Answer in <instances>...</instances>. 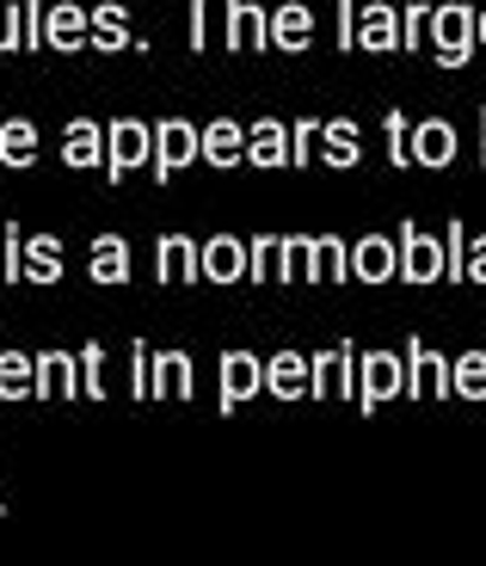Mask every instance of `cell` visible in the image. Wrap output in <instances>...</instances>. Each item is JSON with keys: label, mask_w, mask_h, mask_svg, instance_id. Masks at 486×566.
Wrapping results in <instances>:
<instances>
[{"label": "cell", "mask_w": 486, "mask_h": 566, "mask_svg": "<svg viewBox=\"0 0 486 566\" xmlns=\"http://www.w3.org/2000/svg\"><path fill=\"white\" fill-rule=\"evenodd\" d=\"M425 43H431V56L444 62V69H468V62H474V7H468V0H444V7H431Z\"/></svg>", "instance_id": "cell-1"}, {"label": "cell", "mask_w": 486, "mask_h": 566, "mask_svg": "<svg viewBox=\"0 0 486 566\" xmlns=\"http://www.w3.org/2000/svg\"><path fill=\"white\" fill-rule=\"evenodd\" d=\"M198 136H203V129L191 124V117H160V124H155V160H148L155 185H172L191 160H203V142Z\"/></svg>", "instance_id": "cell-2"}, {"label": "cell", "mask_w": 486, "mask_h": 566, "mask_svg": "<svg viewBox=\"0 0 486 566\" xmlns=\"http://www.w3.org/2000/svg\"><path fill=\"white\" fill-rule=\"evenodd\" d=\"M148 160H155V129H148L142 117H117V124L105 129V179L124 185L129 172H142Z\"/></svg>", "instance_id": "cell-3"}, {"label": "cell", "mask_w": 486, "mask_h": 566, "mask_svg": "<svg viewBox=\"0 0 486 566\" xmlns=\"http://www.w3.org/2000/svg\"><path fill=\"white\" fill-rule=\"evenodd\" d=\"M394 395H406V357L401 352H358V407L376 412Z\"/></svg>", "instance_id": "cell-4"}, {"label": "cell", "mask_w": 486, "mask_h": 566, "mask_svg": "<svg viewBox=\"0 0 486 566\" xmlns=\"http://www.w3.org/2000/svg\"><path fill=\"white\" fill-rule=\"evenodd\" d=\"M215 13H222V43H229L234 56L272 50V7H258V0H222Z\"/></svg>", "instance_id": "cell-5"}, {"label": "cell", "mask_w": 486, "mask_h": 566, "mask_svg": "<svg viewBox=\"0 0 486 566\" xmlns=\"http://www.w3.org/2000/svg\"><path fill=\"white\" fill-rule=\"evenodd\" d=\"M308 369H315V388H308V400L358 395V345H351V339L332 345V352H315V357H308Z\"/></svg>", "instance_id": "cell-6"}, {"label": "cell", "mask_w": 486, "mask_h": 566, "mask_svg": "<svg viewBox=\"0 0 486 566\" xmlns=\"http://www.w3.org/2000/svg\"><path fill=\"white\" fill-rule=\"evenodd\" d=\"M456 155H462V136H456V124H450V117H425V124L406 129V160H413V167L444 172Z\"/></svg>", "instance_id": "cell-7"}, {"label": "cell", "mask_w": 486, "mask_h": 566, "mask_svg": "<svg viewBox=\"0 0 486 566\" xmlns=\"http://www.w3.org/2000/svg\"><path fill=\"white\" fill-rule=\"evenodd\" d=\"M401 283H413V290H425V283L444 277V241H431L419 222H401Z\"/></svg>", "instance_id": "cell-8"}, {"label": "cell", "mask_w": 486, "mask_h": 566, "mask_svg": "<svg viewBox=\"0 0 486 566\" xmlns=\"http://www.w3.org/2000/svg\"><path fill=\"white\" fill-rule=\"evenodd\" d=\"M258 388H265V357H253V352H222V369H215V407L222 412H234L241 400H253Z\"/></svg>", "instance_id": "cell-9"}, {"label": "cell", "mask_w": 486, "mask_h": 566, "mask_svg": "<svg viewBox=\"0 0 486 566\" xmlns=\"http://www.w3.org/2000/svg\"><path fill=\"white\" fill-rule=\"evenodd\" d=\"M406 395L413 400H444L450 395V364L444 352H431L425 339H406Z\"/></svg>", "instance_id": "cell-10"}, {"label": "cell", "mask_w": 486, "mask_h": 566, "mask_svg": "<svg viewBox=\"0 0 486 566\" xmlns=\"http://www.w3.org/2000/svg\"><path fill=\"white\" fill-rule=\"evenodd\" d=\"M351 277L370 283V290L394 283V277H401V241H388V234H363V241L351 247Z\"/></svg>", "instance_id": "cell-11"}, {"label": "cell", "mask_w": 486, "mask_h": 566, "mask_svg": "<svg viewBox=\"0 0 486 566\" xmlns=\"http://www.w3.org/2000/svg\"><path fill=\"white\" fill-rule=\"evenodd\" d=\"M31 395L38 400H81V357L74 352H38Z\"/></svg>", "instance_id": "cell-12"}, {"label": "cell", "mask_w": 486, "mask_h": 566, "mask_svg": "<svg viewBox=\"0 0 486 566\" xmlns=\"http://www.w3.org/2000/svg\"><path fill=\"white\" fill-rule=\"evenodd\" d=\"M93 13V31H86V50H99V56H117V50H142L136 31H129V7L117 0H99V7H86Z\"/></svg>", "instance_id": "cell-13"}, {"label": "cell", "mask_w": 486, "mask_h": 566, "mask_svg": "<svg viewBox=\"0 0 486 566\" xmlns=\"http://www.w3.org/2000/svg\"><path fill=\"white\" fill-rule=\"evenodd\" d=\"M86 31H93V13H86V7H74V0L43 7V43H50V50L74 56V50H86Z\"/></svg>", "instance_id": "cell-14"}, {"label": "cell", "mask_w": 486, "mask_h": 566, "mask_svg": "<svg viewBox=\"0 0 486 566\" xmlns=\"http://www.w3.org/2000/svg\"><path fill=\"white\" fill-rule=\"evenodd\" d=\"M155 277L160 283H198L203 277V253L191 234H160L155 241Z\"/></svg>", "instance_id": "cell-15"}, {"label": "cell", "mask_w": 486, "mask_h": 566, "mask_svg": "<svg viewBox=\"0 0 486 566\" xmlns=\"http://www.w3.org/2000/svg\"><path fill=\"white\" fill-rule=\"evenodd\" d=\"M272 50H284V56H308V50H315V7H302V0L272 7Z\"/></svg>", "instance_id": "cell-16"}, {"label": "cell", "mask_w": 486, "mask_h": 566, "mask_svg": "<svg viewBox=\"0 0 486 566\" xmlns=\"http://www.w3.org/2000/svg\"><path fill=\"white\" fill-rule=\"evenodd\" d=\"M358 43L370 56H394V50H401V7H388V0L363 7L358 0Z\"/></svg>", "instance_id": "cell-17"}, {"label": "cell", "mask_w": 486, "mask_h": 566, "mask_svg": "<svg viewBox=\"0 0 486 566\" xmlns=\"http://www.w3.org/2000/svg\"><path fill=\"white\" fill-rule=\"evenodd\" d=\"M198 253H203V283H222V290H229V283L246 277V241L241 234H210Z\"/></svg>", "instance_id": "cell-18"}, {"label": "cell", "mask_w": 486, "mask_h": 566, "mask_svg": "<svg viewBox=\"0 0 486 566\" xmlns=\"http://www.w3.org/2000/svg\"><path fill=\"white\" fill-rule=\"evenodd\" d=\"M246 167H258V172L289 167V124H277V117H258V124L246 129Z\"/></svg>", "instance_id": "cell-19"}, {"label": "cell", "mask_w": 486, "mask_h": 566, "mask_svg": "<svg viewBox=\"0 0 486 566\" xmlns=\"http://www.w3.org/2000/svg\"><path fill=\"white\" fill-rule=\"evenodd\" d=\"M265 388H272L277 400H308L315 369H308V357H302V352H272V357H265Z\"/></svg>", "instance_id": "cell-20"}, {"label": "cell", "mask_w": 486, "mask_h": 566, "mask_svg": "<svg viewBox=\"0 0 486 566\" xmlns=\"http://www.w3.org/2000/svg\"><path fill=\"white\" fill-rule=\"evenodd\" d=\"M203 160H210L215 172H234L246 160V129L234 124V117H215V124H203Z\"/></svg>", "instance_id": "cell-21"}, {"label": "cell", "mask_w": 486, "mask_h": 566, "mask_svg": "<svg viewBox=\"0 0 486 566\" xmlns=\"http://www.w3.org/2000/svg\"><path fill=\"white\" fill-rule=\"evenodd\" d=\"M315 160L351 172V167L363 160V129L351 124V117H332V124H320V155H315Z\"/></svg>", "instance_id": "cell-22"}, {"label": "cell", "mask_w": 486, "mask_h": 566, "mask_svg": "<svg viewBox=\"0 0 486 566\" xmlns=\"http://www.w3.org/2000/svg\"><path fill=\"white\" fill-rule=\"evenodd\" d=\"M198 395V364L186 352H155V400H191Z\"/></svg>", "instance_id": "cell-23"}, {"label": "cell", "mask_w": 486, "mask_h": 566, "mask_svg": "<svg viewBox=\"0 0 486 566\" xmlns=\"http://www.w3.org/2000/svg\"><path fill=\"white\" fill-rule=\"evenodd\" d=\"M86 271H93V283H105V290H124L129 283V241L124 234H93V259H86Z\"/></svg>", "instance_id": "cell-24"}, {"label": "cell", "mask_w": 486, "mask_h": 566, "mask_svg": "<svg viewBox=\"0 0 486 566\" xmlns=\"http://www.w3.org/2000/svg\"><path fill=\"white\" fill-rule=\"evenodd\" d=\"M62 160H68L74 172L105 167V136H99V124H93V117H74V124L62 129Z\"/></svg>", "instance_id": "cell-25"}, {"label": "cell", "mask_w": 486, "mask_h": 566, "mask_svg": "<svg viewBox=\"0 0 486 566\" xmlns=\"http://www.w3.org/2000/svg\"><path fill=\"white\" fill-rule=\"evenodd\" d=\"M62 277H68V265H62V241H56V234H31V241H25V283L56 290Z\"/></svg>", "instance_id": "cell-26"}, {"label": "cell", "mask_w": 486, "mask_h": 566, "mask_svg": "<svg viewBox=\"0 0 486 566\" xmlns=\"http://www.w3.org/2000/svg\"><path fill=\"white\" fill-rule=\"evenodd\" d=\"M31 160H38V124H31V117H7V124H0V167L25 172Z\"/></svg>", "instance_id": "cell-27"}, {"label": "cell", "mask_w": 486, "mask_h": 566, "mask_svg": "<svg viewBox=\"0 0 486 566\" xmlns=\"http://www.w3.org/2000/svg\"><path fill=\"white\" fill-rule=\"evenodd\" d=\"M277 283H315V234H284Z\"/></svg>", "instance_id": "cell-28"}, {"label": "cell", "mask_w": 486, "mask_h": 566, "mask_svg": "<svg viewBox=\"0 0 486 566\" xmlns=\"http://www.w3.org/2000/svg\"><path fill=\"white\" fill-rule=\"evenodd\" d=\"M31 376H38L31 352H0V400H31Z\"/></svg>", "instance_id": "cell-29"}, {"label": "cell", "mask_w": 486, "mask_h": 566, "mask_svg": "<svg viewBox=\"0 0 486 566\" xmlns=\"http://www.w3.org/2000/svg\"><path fill=\"white\" fill-rule=\"evenodd\" d=\"M351 277V247L339 234H315V283H345Z\"/></svg>", "instance_id": "cell-30"}, {"label": "cell", "mask_w": 486, "mask_h": 566, "mask_svg": "<svg viewBox=\"0 0 486 566\" xmlns=\"http://www.w3.org/2000/svg\"><path fill=\"white\" fill-rule=\"evenodd\" d=\"M450 395L486 400V352H462L456 364H450Z\"/></svg>", "instance_id": "cell-31"}, {"label": "cell", "mask_w": 486, "mask_h": 566, "mask_svg": "<svg viewBox=\"0 0 486 566\" xmlns=\"http://www.w3.org/2000/svg\"><path fill=\"white\" fill-rule=\"evenodd\" d=\"M277 253H284V234H253L246 241V283H277Z\"/></svg>", "instance_id": "cell-32"}, {"label": "cell", "mask_w": 486, "mask_h": 566, "mask_svg": "<svg viewBox=\"0 0 486 566\" xmlns=\"http://www.w3.org/2000/svg\"><path fill=\"white\" fill-rule=\"evenodd\" d=\"M444 283H468V228H444Z\"/></svg>", "instance_id": "cell-33"}, {"label": "cell", "mask_w": 486, "mask_h": 566, "mask_svg": "<svg viewBox=\"0 0 486 566\" xmlns=\"http://www.w3.org/2000/svg\"><path fill=\"white\" fill-rule=\"evenodd\" d=\"M0 277L25 283V234H19V222L0 228Z\"/></svg>", "instance_id": "cell-34"}, {"label": "cell", "mask_w": 486, "mask_h": 566, "mask_svg": "<svg viewBox=\"0 0 486 566\" xmlns=\"http://www.w3.org/2000/svg\"><path fill=\"white\" fill-rule=\"evenodd\" d=\"M129 395L155 400V352H148V339L129 345Z\"/></svg>", "instance_id": "cell-35"}, {"label": "cell", "mask_w": 486, "mask_h": 566, "mask_svg": "<svg viewBox=\"0 0 486 566\" xmlns=\"http://www.w3.org/2000/svg\"><path fill=\"white\" fill-rule=\"evenodd\" d=\"M81 400H105V345H81Z\"/></svg>", "instance_id": "cell-36"}, {"label": "cell", "mask_w": 486, "mask_h": 566, "mask_svg": "<svg viewBox=\"0 0 486 566\" xmlns=\"http://www.w3.org/2000/svg\"><path fill=\"white\" fill-rule=\"evenodd\" d=\"M315 148H320V117H296V129H289V167H308L315 160Z\"/></svg>", "instance_id": "cell-37"}, {"label": "cell", "mask_w": 486, "mask_h": 566, "mask_svg": "<svg viewBox=\"0 0 486 566\" xmlns=\"http://www.w3.org/2000/svg\"><path fill=\"white\" fill-rule=\"evenodd\" d=\"M425 19H431V0H406L401 7V50H419V43H425Z\"/></svg>", "instance_id": "cell-38"}, {"label": "cell", "mask_w": 486, "mask_h": 566, "mask_svg": "<svg viewBox=\"0 0 486 566\" xmlns=\"http://www.w3.org/2000/svg\"><path fill=\"white\" fill-rule=\"evenodd\" d=\"M406 129H413V124H406L401 112H388L382 136H388V167H394V172H406V167H413V160H406Z\"/></svg>", "instance_id": "cell-39"}, {"label": "cell", "mask_w": 486, "mask_h": 566, "mask_svg": "<svg viewBox=\"0 0 486 566\" xmlns=\"http://www.w3.org/2000/svg\"><path fill=\"white\" fill-rule=\"evenodd\" d=\"M13 50H25V13L13 7H0V56H13Z\"/></svg>", "instance_id": "cell-40"}, {"label": "cell", "mask_w": 486, "mask_h": 566, "mask_svg": "<svg viewBox=\"0 0 486 566\" xmlns=\"http://www.w3.org/2000/svg\"><path fill=\"white\" fill-rule=\"evenodd\" d=\"M179 7H191V50L203 56V43H210V13L222 7V0H179Z\"/></svg>", "instance_id": "cell-41"}, {"label": "cell", "mask_w": 486, "mask_h": 566, "mask_svg": "<svg viewBox=\"0 0 486 566\" xmlns=\"http://www.w3.org/2000/svg\"><path fill=\"white\" fill-rule=\"evenodd\" d=\"M25 13V50H43V0H19Z\"/></svg>", "instance_id": "cell-42"}, {"label": "cell", "mask_w": 486, "mask_h": 566, "mask_svg": "<svg viewBox=\"0 0 486 566\" xmlns=\"http://www.w3.org/2000/svg\"><path fill=\"white\" fill-rule=\"evenodd\" d=\"M358 43V0H339V50Z\"/></svg>", "instance_id": "cell-43"}, {"label": "cell", "mask_w": 486, "mask_h": 566, "mask_svg": "<svg viewBox=\"0 0 486 566\" xmlns=\"http://www.w3.org/2000/svg\"><path fill=\"white\" fill-rule=\"evenodd\" d=\"M468 283H486V234H468Z\"/></svg>", "instance_id": "cell-44"}, {"label": "cell", "mask_w": 486, "mask_h": 566, "mask_svg": "<svg viewBox=\"0 0 486 566\" xmlns=\"http://www.w3.org/2000/svg\"><path fill=\"white\" fill-rule=\"evenodd\" d=\"M474 50H486V7H474Z\"/></svg>", "instance_id": "cell-45"}, {"label": "cell", "mask_w": 486, "mask_h": 566, "mask_svg": "<svg viewBox=\"0 0 486 566\" xmlns=\"http://www.w3.org/2000/svg\"><path fill=\"white\" fill-rule=\"evenodd\" d=\"M480 160H486V112H480Z\"/></svg>", "instance_id": "cell-46"}]
</instances>
